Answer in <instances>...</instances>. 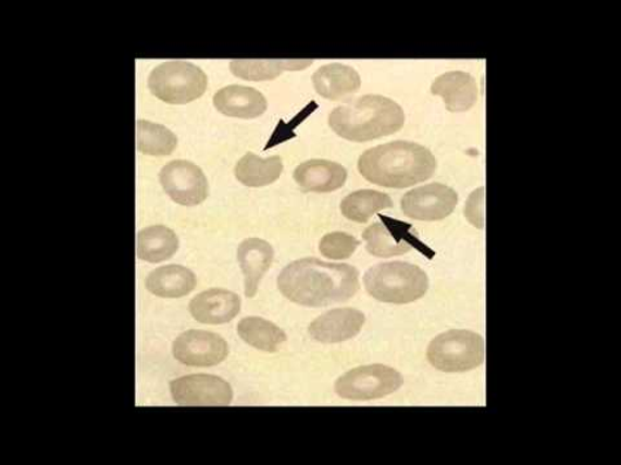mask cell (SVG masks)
Masks as SVG:
<instances>
[{"label": "cell", "instance_id": "obj_25", "mask_svg": "<svg viewBox=\"0 0 621 465\" xmlns=\"http://www.w3.org/2000/svg\"><path fill=\"white\" fill-rule=\"evenodd\" d=\"M394 206L390 196L371 189L358 190L340 203V212L348 221L364 224L378 211Z\"/></svg>", "mask_w": 621, "mask_h": 465}, {"label": "cell", "instance_id": "obj_18", "mask_svg": "<svg viewBox=\"0 0 621 465\" xmlns=\"http://www.w3.org/2000/svg\"><path fill=\"white\" fill-rule=\"evenodd\" d=\"M218 112L232 118L252 120L268 111V100L254 88L228 86L214 96Z\"/></svg>", "mask_w": 621, "mask_h": 465}, {"label": "cell", "instance_id": "obj_8", "mask_svg": "<svg viewBox=\"0 0 621 465\" xmlns=\"http://www.w3.org/2000/svg\"><path fill=\"white\" fill-rule=\"evenodd\" d=\"M160 181L166 194L182 206H197L209 196L207 176L192 162L182 160L170 162L162 168Z\"/></svg>", "mask_w": 621, "mask_h": 465}, {"label": "cell", "instance_id": "obj_20", "mask_svg": "<svg viewBox=\"0 0 621 465\" xmlns=\"http://www.w3.org/2000/svg\"><path fill=\"white\" fill-rule=\"evenodd\" d=\"M196 285L195 273L182 265L161 266L150 273L146 280L149 292L166 299L187 297L196 289Z\"/></svg>", "mask_w": 621, "mask_h": 465}, {"label": "cell", "instance_id": "obj_13", "mask_svg": "<svg viewBox=\"0 0 621 465\" xmlns=\"http://www.w3.org/2000/svg\"><path fill=\"white\" fill-rule=\"evenodd\" d=\"M365 324L363 312L352 307H340L320 316L309 327L310 337L320 343H344L358 337Z\"/></svg>", "mask_w": 621, "mask_h": 465}, {"label": "cell", "instance_id": "obj_3", "mask_svg": "<svg viewBox=\"0 0 621 465\" xmlns=\"http://www.w3.org/2000/svg\"><path fill=\"white\" fill-rule=\"evenodd\" d=\"M406 114L397 102L380 95H365L331 113L330 126L340 138L367 142L400 131Z\"/></svg>", "mask_w": 621, "mask_h": 465}, {"label": "cell", "instance_id": "obj_23", "mask_svg": "<svg viewBox=\"0 0 621 465\" xmlns=\"http://www.w3.org/2000/svg\"><path fill=\"white\" fill-rule=\"evenodd\" d=\"M179 250V238L174 230L154 225L142 229L138 236V257L148 263H161L172 259Z\"/></svg>", "mask_w": 621, "mask_h": 465}, {"label": "cell", "instance_id": "obj_17", "mask_svg": "<svg viewBox=\"0 0 621 465\" xmlns=\"http://www.w3.org/2000/svg\"><path fill=\"white\" fill-rule=\"evenodd\" d=\"M295 180L306 191L331 193L345 186L347 171L336 162L312 160L299 164L295 171Z\"/></svg>", "mask_w": 621, "mask_h": 465}, {"label": "cell", "instance_id": "obj_22", "mask_svg": "<svg viewBox=\"0 0 621 465\" xmlns=\"http://www.w3.org/2000/svg\"><path fill=\"white\" fill-rule=\"evenodd\" d=\"M312 64V60H234L231 72L245 80L263 81L275 79L284 72L307 70Z\"/></svg>", "mask_w": 621, "mask_h": 465}, {"label": "cell", "instance_id": "obj_14", "mask_svg": "<svg viewBox=\"0 0 621 465\" xmlns=\"http://www.w3.org/2000/svg\"><path fill=\"white\" fill-rule=\"evenodd\" d=\"M241 311V299L235 292L211 289L199 293L189 303V312L197 323L204 325L228 324Z\"/></svg>", "mask_w": 621, "mask_h": 465}, {"label": "cell", "instance_id": "obj_16", "mask_svg": "<svg viewBox=\"0 0 621 465\" xmlns=\"http://www.w3.org/2000/svg\"><path fill=\"white\" fill-rule=\"evenodd\" d=\"M274 248L264 239L249 238L238 246L237 259L245 278V296L254 298L259 284L274 262Z\"/></svg>", "mask_w": 621, "mask_h": 465}, {"label": "cell", "instance_id": "obj_2", "mask_svg": "<svg viewBox=\"0 0 621 465\" xmlns=\"http://www.w3.org/2000/svg\"><path fill=\"white\" fill-rule=\"evenodd\" d=\"M435 156L420 143L395 141L367 150L360 156L361 176L375 186L409 188L426 181L435 174Z\"/></svg>", "mask_w": 621, "mask_h": 465}, {"label": "cell", "instance_id": "obj_9", "mask_svg": "<svg viewBox=\"0 0 621 465\" xmlns=\"http://www.w3.org/2000/svg\"><path fill=\"white\" fill-rule=\"evenodd\" d=\"M173 400L181 406H228L234 391L215 375L196 374L170 382Z\"/></svg>", "mask_w": 621, "mask_h": 465}, {"label": "cell", "instance_id": "obj_28", "mask_svg": "<svg viewBox=\"0 0 621 465\" xmlns=\"http://www.w3.org/2000/svg\"><path fill=\"white\" fill-rule=\"evenodd\" d=\"M465 216L475 228H484V188L473 191L465 204Z\"/></svg>", "mask_w": 621, "mask_h": 465}, {"label": "cell", "instance_id": "obj_24", "mask_svg": "<svg viewBox=\"0 0 621 465\" xmlns=\"http://www.w3.org/2000/svg\"><path fill=\"white\" fill-rule=\"evenodd\" d=\"M237 334L245 343L269 353L280 351V348L288 339L282 328L259 317L241 319L237 326Z\"/></svg>", "mask_w": 621, "mask_h": 465}, {"label": "cell", "instance_id": "obj_26", "mask_svg": "<svg viewBox=\"0 0 621 465\" xmlns=\"http://www.w3.org/2000/svg\"><path fill=\"white\" fill-rule=\"evenodd\" d=\"M136 139L140 153L153 156L173 154L177 138L169 128L149 121L136 123Z\"/></svg>", "mask_w": 621, "mask_h": 465}, {"label": "cell", "instance_id": "obj_1", "mask_svg": "<svg viewBox=\"0 0 621 465\" xmlns=\"http://www.w3.org/2000/svg\"><path fill=\"white\" fill-rule=\"evenodd\" d=\"M280 292L290 302L309 307L345 303L357 296L359 272L351 265L307 257L285 266L277 278Z\"/></svg>", "mask_w": 621, "mask_h": 465}, {"label": "cell", "instance_id": "obj_7", "mask_svg": "<svg viewBox=\"0 0 621 465\" xmlns=\"http://www.w3.org/2000/svg\"><path fill=\"white\" fill-rule=\"evenodd\" d=\"M401 386V375L394 368L385 365H370L353 368L340 376L336 382V392L340 399L371 401L393 394Z\"/></svg>", "mask_w": 621, "mask_h": 465}, {"label": "cell", "instance_id": "obj_27", "mask_svg": "<svg viewBox=\"0 0 621 465\" xmlns=\"http://www.w3.org/2000/svg\"><path fill=\"white\" fill-rule=\"evenodd\" d=\"M357 238L343 231L327 232L320 241L319 250L327 259L345 260L351 257L359 248Z\"/></svg>", "mask_w": 621, "mask_h": 465}, {"label": "cell", "instance_id": "obj_11", "mask_svg": "<svg viewBox=\"0 0 621 465\" xmlns=\"http://www.w3.org/2000/svg\"><path fill=\"white\" fill-rule=\"evenodd\" d=\"M228 344L220 335L189 330L176 338L173 354L181 364L192 367H211L228 357Z\"/></svg>", "mask_w": 621, "mask_h": 465}, {"label": "cell", "instance_id": "obj_6", "mask_svg": "<svg viewBox=\"0 0 621 465\" xmlns=\"http://www.w3.org/2000/svg\"><path fill=\"white\" fill-rule=\"evenodd\" d=\"M486 347L480 334L450 330L436 337L427 349V359L436 370L465 373L483 365Z\"/></svg>", "mask_w": 621, "mask_h": 465}, {"label": "cell", "instance_id": "obj_4", "mask_svg": "<svg viewBox=\"0 0 621 465\" xmlns=\"http://www.w3.org/2000/svg\"><path fill=\"white\" fill-rule=\"evenodd\" d=\"M364 285L368 293L378 302L408 304L426 296L429 278L418 265L382 263L365 273Z\"/></svg>", "mask_w": 621, "mask_h": 465}, {"label": "cell", "instance_id": "obj_19", "mask_svg": "<svg viewBox=\"0 0 621 465\" xmlns=\"http://www.w3.org/2000/svg\"><path fill=\"white\" fill-rule=\"evenodd\" d=\"M313 87L322 98L343 100L360 90L361 79L357 71L343 64H330L313 74Z\"/></svg>", "mask_w": 621, "mask_h": 465}, {"label": "cell", "instance_id": "obj_21", "mask_svg": "<svg viewBox=\"0 0 621 465\" xmlns=\"http://www.w3.org/2000/svg\"><path fill=\"white\" fill-rule=\"evenodd\" d=\"M284 163L282 156L261 159L252 153L245 154L235 167V176L244 186L261 188L271 186L283 175Z\"/></svg>", "mask_w": 621, "mask_h": 465}, {"label": "cell", "instance_id": "obj_12", "mask_svg": "<svg viewBox=\"0 0 621 465\" xmlns=\"http://www.w3.org/2000/svg\"><path fill=\"white\" fill-rule=\"evenodd\" d=\"M384 223H375L364 231L367 251L373 256L393 257L407 254L413 248L421 246L409 229V225L393 218L380 216Z\"/></svg>", "mask_w": 621, "mask_h": 465}, {"label": "cell", "instance_id": "obj_10", "mask_svg": "<svg viewBox=\"0 0 621 465\" xmlns=\"http://www.w3.org/2000/svg\"><path fill=\"white\" fill-rule=\"evenodd\" d=\"M459 203V196L443 184H429L415 188L401 198V211L414 221L438 222L452 214Z\"/></svg>", "mask_w": 621, "mask_h": 465}, {"label": "cell", "instance_id": "obj_5", "mask_svg": "<svg viewBox=\"0 0 621 465\" xmlns=\"http://www.w3.org/2000/svg\"><path fill=\"white\" fill-rule=\"evenodd\" d=\"M148 86L157 99L167 104L186 105L207 92L208 77L199 66L186 61H170L154 67Z\"/></svg>", "mask_w": 621, "mask_h": 465}, {"label": "cell", "instance_id": "obj_15", "mask_svg": "<svg viewBox=\"0 0 621 465\" xmlns=\"http://www.w3.org/2000/svg\"><path fill=\"white\" fill-rule=\"evenodd\" d=\"M432 93L440 96L449 112L462 113L476 104L480 87L469 73L448 72L433 81Z\"/></svg>", "mask_w": 621, "mask_h": 465}]
</instances>
